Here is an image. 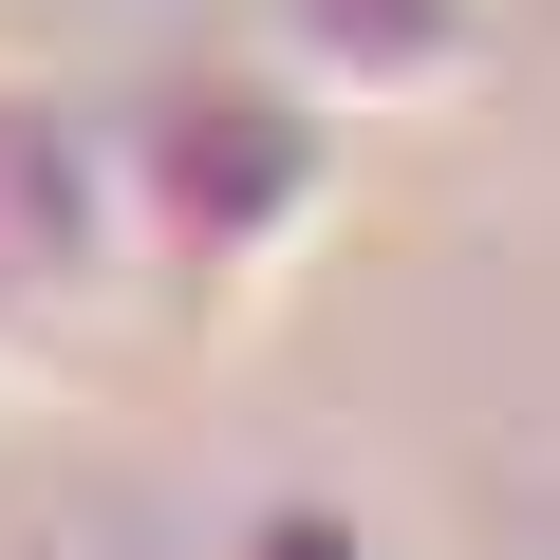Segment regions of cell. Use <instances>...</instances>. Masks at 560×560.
I'll list each match as a JSON object with an SVG mask.
<instances>
[{"mask_svg":"<svg viewBox=\"0 0 560 560\" xmlns=\"http://www.w3.org/2000/svg\"><path fill=\"white\" fill-rule=\"evenodd\" d=\"M224 560H374V523H355V504H261Z\"/></svg>","mask_w":560,"mask_h":560,"instance_id":"obj_3","label":"cell"},{"mask_svg":"<svg viewBox=\"0 0 560 560\" xmlns=\"http://www.w3.org/2000/svg\"><path fill=\"white\" fill-rule=\"evenodd\" d=\"M113 224L187 280V318H243L261 280L300 261V224H318V131H300V94H261V75H168V94L131 113Z\"/></svg>","mask_w":560,"mask_h":560,"instance_id":"obj_1","label":"cell"},{"mask_svg":"<svg viewBox=\"0 0 560 560\" xmlns=\"http://www.w3.org/2000/svg\"><path fill=\"white\" fill-rule=\"evenodd\" d=\"M280 75H318V94H448L467 75V0H280Z\"/></svg>","mask_w":560,"mask_h":560,"instance_id":"obj_2","label":"cell"}]
</instances>
